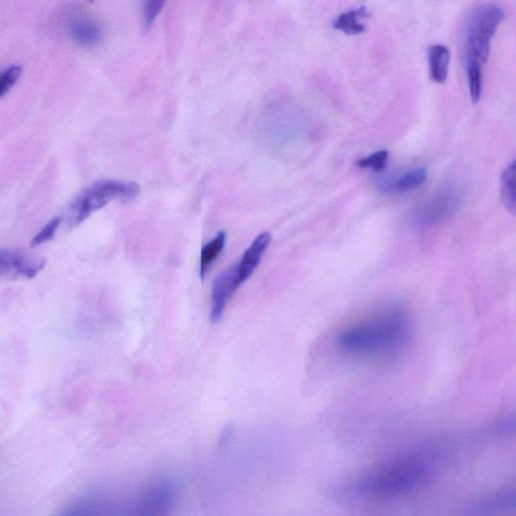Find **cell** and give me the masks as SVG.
Segmentation results:
<instances>
[{
  "label": "cell",
  "mask_w": 516,
  "mask_h": 516,
  "mask_svg": "<svg viewBox=\"0 0 516 516\" xmlns=\"http://www.w3.org/2000/svg\"><path fill=\"white\" fill-rule=\"evenodd\" d=\"M171 505L170 495L165 490H155L149 494L143 503L146 516H165Z\"/></svg>",
  "instance_id": "obj_14"
},
{
  "label": "cell",
  "mask_w": 516,
  "mask_h": 516,
  "mask_svg": "<svg viewBox=\"0 0 516 516\" xmlns=\"http://www.w3.org/2000/svg\"><path fill=\"white\" fill-rule=\"evenodd\" d=\"M241 284L235 266L216 278L212 288L211 321L220 322L225 308Z\"/></svg>",
  "instance_id": "obj_7"
},
{
  "label": "cell",
  "mask_w": 516,
  "mask_h": 516,
  "mask_svg": "<svg viewBox=\"0 0 516 516\" xmlns=\"http://www.w3.org/2000/svg\"><path fill=\"white\" fill-rule=\"evenodd\" d=\"M463 198V189L458 184L447 183L415 207L412 221L419 228L434 227L454 216Z\"/></svg>",
  "instance_id": "obj_5"
},
{
  "label": "cell",
  "mask_w": 516,
  "mask_h": 516,
  "mask_svg": "<svg viewBox=\"0 0 516 516\" xmlns=\"http://www.w3.org/2000/svg\"><path fill=\"white\" fill-rule=\"evenodd\" d=\"M165 6L164 2H147L144 7V19L147 27L152 26Z\"/></svg>",
  "instance_id": "obj_20"
},
{
  "label": "cell",
  "mask_w": 516,
  "mask_h": 516,
  "mask_svg": "<svg viewBox=\"0 0 516 516\" xmlns=\"http://www.w3.org/2000/svg\"><path fill=\"white\" fill-rule=\"evenodd\" d=\"M501 197L506 209L515 213V163L512 162L502 173Z\"/></svg>",
  "instance_id": "obj_15"
},
{
  "label": "cell",
  "mask_w": 516,
  "mask_h": 516,
  "mask_svg": "<svg viewBox=\"0 0 516 516\" xmlns=\"http://www.w3.org/2000/svg\"><path fill=\"white\" fill-rule=\"evenodd\" d=\"M431 78L434 82H446L450 64V51L443 45L432 46L429 50Z\"/></svg>",
  "instance_id": "obj_12"
},
{
  "label": "cell",
  "mask_w": 516,
  "mask_h": 516,
  "mask_svg": "<svg viewBox=\"0 0 516 516\" xmlns=\"http://www.w3.org/2000/svg\"><path fill=\"white\" fill-rule=\"evenodd\" d=\"M46 266V260L19 249L0 248V278H35Z\"/></svg>",
  "instance_id": "obj_6"
},
{
  "label": "cell",
  "mask_w": 516,
  "mask_h": 516,
  "mask_svg": "<svg viewBox=\"0 0 516 516\" xmlns=\"http://www.w3.org/2000/svg\"><path fill=\"white\" fill-rule=\"evenodd\" d=\"M411 335L409 313L400 305H392L341 330L335 345L347 358L384 360L401 354Z\"/></svg>",
  "instance_id": "obj_1"
},
{
  "label": "cell",
  "mask_w": 516,
  "mask_h": 516,
  "mask_svg": "<svg viewBox=\"0 0 516 516\" xmlns=\"http://www.w3.org/2000/svg\"><path fill=\"white\" fill-rule=\"evenodd\" d=\"M503 18L502 9L495 4H483L471 12L465 30L466 61L484 65Z\"/></svg>",
  "instance_id": "obj_4"
},
{
  "label": "cell",
  "mask_w": 516,
  "mask_h": 516,
  "mask_svg": "<svg viewBox=\"0 0 516 516\" xmlns=\"http://www.w3.org/2000/svg\"><path fill=\"white\" fill-rule=\"evenodd\" d=\"M271 241L272 235L269 232L258 235L244 252L241 260L235 265L241 286L253 275L258 266H260Z\"/></svg>",
  "instance_id": "obj_8"
},
{
  "label": "cell",
  "mask_w": 516,
  "mask_h": 516,
  "mask_svg": "<svg viewBox=\"0 0 516 516\" xmlns=\"http://www.w3.org/2000/svg\"><path fill=\"white\" fill-rule=\"evenodd\" d=\"M68 34L71 39L82 47H94L103 39L101 27L87 17H74L68 24Z\"/></svg>",
  "instance_id": "obj_10"
},
{
  "label": "cell",
  "mask_w": 516,
  "mask_h": 516,
  "mask_svg": "<svg viewBox=\"0 0 516 516\" xmlns=\"http://www.w3.org/2000/svg\"><path fill=\"white\" fill-rule=\"evenodd\" d=\"M229 439H230V431L227 430L223 433V436L221 437L220 445H224V444L228 443Z\"/></svg>",
  "instance_id": "obj_21"
},
{
  "label": "cell",
  "mask_w": 516,
  "mask_h": 516,
  "mask_svg": "<svg viewBox=\"0 0 516 516\" xmlns=\"http://www.w3.org/2000/svg\"><path fill=\"white\" fill-rule=\"evenodd\" d=\"M482 68L483 66L478 63L466 61L469 90L473 103H478L481 98L483 81Z\"/></svg>",
  "instance_id": "obj_16"
},
{
  "label": "cell",
  "mask_w": 516,
  "mask_h": 516,
  "mask_svg": "<svg viewBox=\"0 0 516 516\" xmlns=\"http://www.w3.org/2000/svg\"><path fill=\"white\" fill-rule=\"evenodd\" d=\"M139 194L140 186L134 182L98 181L86 189L72 204L69 222L72 226L79 225L110 202L132 200Z\"/></svg>",
  "instance_id": "obj_3"
},
{
  "label": "cell",
  "mask_w": 516,
  "mask_h": 516,
  "mask_svg": "<svg viewBox=\"0 0 516 516\" xmlns=\"http://www.w3.org/2000/svg\"><path fill=\"white\" fill-rule=\"evenodd\" d=\"M389 152L378 151L357 162L359 168L371 169L377 173L382 172L389 161Z\"/></svg>",
  "instance_id": "obj_17"
},
{
  "label": "cell",
  "mask_w": 516,
  "mask_h": 516,
  "mask_svg": "<svg viewBox=\"0 0 516 516\" xmlns=\"http://www.w3.org/2000/svg\"><path fill=\"white\" fill-rule=\"evenodd\" d=\"M62 223L61 217L52 219L31 241V246L36 247L50 241L56 234Z\"/></svg>",
  "instance_id": "obj_19"
},
{
  "label": "cell",
  "mask_w": 516,
  "mask_h": 516,
  "mask_svg": "<svg viewBox=\"0 0 516 516\" xmlns=\"http://www.w3.org/2000/svg\"><path fill=\"white\" fill-rule=\"evenodd\" d=\"M23 70L19 66H13L0 72V98L4 97L19 81Z\"/></svg>",
  "instance_id": "obj_18"
},
{
  "label": "cell",
  "mask_w": 516,
  "mask_h": 516,
  "mask_svg": "<svg viewBox=\"0 0 516 516\" xmlns=\"http://www.w3.org/2000/svg\"><path fill=\"white\" fill-rule=\"evenodd\" d=\"M425 468L414 458L396 461L379 468L359 483V489L374 496H394L413 489L423 477Z\"/></svg>",
  "instance_id": "obj_2"
},
{
  "label": "cell",
  "mask_w": 516,
  "mask_h": 516,
  "mask_svg": "<svg viewBox=\"0 0 516 516\" xmlns=\"http://www.w3.org/2000/svg\"><path fill=\"white\" fill-rule=\"evenodd\" d=\"M428 171L424 167H419L407 171L398 177L385 179L380 182L379 188L383 193L403 194L417 190L426 183Z\"/></svg>",
  "instance_id": "obj_9"
},
{
  "label": "cell",
  "mask_w": 516,
  "mask_h": 516,
  "mask_svg": "<svg viewBox=\"0 0 516 516\" xmlns=\"http://www.w3.org/2000/svg\"><path fill=\"white\" fill-rule=\"evenodd\" d=\"M226 233L220 231L201 251L200 278L204 279L212 265L222 253L226 243Z\"/></svg>",
  "instance_id": "obj_13"
},
{
  "label": "cell",
  "mask_w": 516,
  "mask_h": 516,
  "mask_svg": "<svg viewBox=\"0 0 516 516\" xmlns=\"http://www.w3.org/2000/svg\"><path fill=\"white\" fill-rule=\"evenodd\" d=\"M369 17L365 7L351 10L340 15L333 23V28L348 36L360 35L365 32V25L361 22Z\"/></svg>",
  "instance_id": "obj_11"
}]
</instances>
